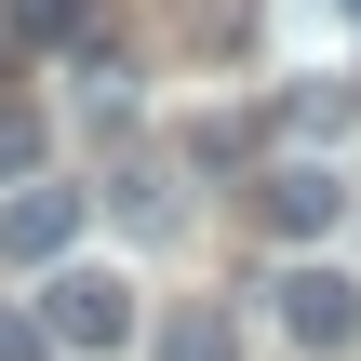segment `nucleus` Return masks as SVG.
<instances>
[{
    "label": "nucleus",
    "instance_id": "f257e3e1",
    "mask_svg": "<svg viewBox=\"0 0 361 361\" xmlns=\"http://www.w3.org/2000/svg\"><path fill=\"white\" fill-rule=\"evenodd\" d=\"M40 322H54L67 348H121V335H134V281H121V268H40Z\"/></svg>",
    "mask_w": 361,
    "mask_h": 361
},
{
    "label": "nucleus",
    "instance_id": "f03ea898",
    "mask_svg": "<svg viewBox=\"0 0 361 361\" xmlns=\"http://www.w3.org/2000/svg\"><path fill=\"white\" fill-rule=\"evenodd\" d=\"M67 241H80V188L27 174V188L0 201V268H67Z\"/></svg>",
    "mask_w": 361,
    "mask_h": 361
},
{
    "label": "nucleus",
    "instance_id": "7ed1b4c3",
    "mask_svg": "<svg viewBox=\"0 0 361 361\" xmlns=\"http://www.w3.org/2000/svg\"><path fill=\"white\" fill-rule=\"evenodd\" d=\"M268 295H281V335H295V348H361V281H335V268H281V281H268Z\"/></svg>",
    "mask_w": 361,
    "mask_h": 361
},
{
    "label": "nucleus",
    "instance_id": "20e7f679",
    "mask_svg": "<svg viewBox=\"0 0 361 361\" xmlns=\"http://www.w3.org/2000/svg\"><path fill=\"white\" fill-rule=\"evenodd\" d=\"M255 201H268V228H281V241H322V228L348 214V174H335V161H268V188H255Z\"/></svg>",
    "mask_w": 361,
    "mask_h": 361
},
{
    "label": "nucleus",
    "instance_id": "39448f33",
    "mask_svg": "<svg viewBox=\"0 0 361 361\" xmlns=\"http://www.w3.org/2000/svg\"><path fill=\"white\" fill-rule=\"evenodd\" d=\"M147 361H241V335H228V308H161Z\"/></svg>",
    "mask_w": 361,
    "mask_h": 361
},
{
    "label": "nucleus",
    "instance_id": "423d86ee",
    "mask_svg": "<svg viewBox=\"0 0 361 361\" xmlns=\"http://www.w3.org/2000/svg\"><path fill=\"white\" fill-rule=\"evenodd\" d=\"M0 13H13V40H80L94 27V0H0Z\"/></svg>",
    "mask_w": 361,
    "mask_h": 361
},
{
    "label": "nucleus",
    "instance_id": "0eeeda50",
    "mask_svg": "<svg viewBox=\"0 0 361 361\" xmlns=\"http://www.w3.org/2000/svg\"><path fill=\"white\" fill-rule=\"evenodd\" d=\"M27 174H40V121H27V107H0V188H27Z\"/></svg>",
    "mask_w": 361,
    "mask_h": 361
},
{
    "label": "nucleus",
    "instance_id": "6e6552de",
    "mask_svg": "<svg viewBox=\"0 0 361 361\" xmlns=\"http://www.w3.org/2000/svg\"><path fill=\"white\" fill-rule=\"evenodd\" d=\"M40 335H54L40 308H0V361H40Z\"/></svg>",
    "mask_w": 361,
    "mask_h": 361
},
{
    "label": "nucleus",
    "instance_id": "1a4fd4ad",
    "mask_svg": "<svg viewBox=\"0 0 361 361\" xmlns=\"http://www.w3.org/2000/svg\"><path fill=\"white\" fill-rule=\"evenodd\" d=\"M348 13H361V0H348Z\"/></svg>",
    "mask_w": 361,
    "mask_h": 361
}]
</instances>
